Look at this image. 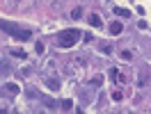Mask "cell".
Listing matches in <instances>:
<instances>
[{
  "label": "cell",
  "instance_id": "cell-1",
  "mask_svg": "<svg viewBox=\"0 0 151 114\" xmlns=\"http://www.w3.org/2000/svg\"><path fill=\"white\" fill-rule=\"evenodd\" d=\"M0 30L7 32L9 37L19 39V41H28V39L32 37V32H30L28 28H21V25H16V23H12V21H2V19H0Z\"/></svg>",
  "mask_w": 151,
  "mask_h": 114
},
{
  "label": "cell",
  "instance_id": "cell-2",
  "mask_svg": "<svg viewBox=\"0 0 151 114\" xmlns=\"http://www.w3.org/2000/svg\"><path fill=\"white\" fill-rule=\"evenodd\" d=\"M80 34H83L80 30L69 28V30H62L55 37V41H57V46H62V48H71V46H76V41L80 39Z\"/></svg>",
  "mask_w": 151,
  "mask_h": 114
},
{
  "label": "cell",
  "instance_id": "cell-3",
  "mask_svg": "<svg viewBox=\"0 0 151 114\" xmlns=\"http://www.w3.org/2000/svg\"><path fill=\"white\" fill-rule=\"evenodd\" d=\"M9 73H12V64L0 59V76H9Z\"/></svg>",
  "mask_w": 151,
  "mask_h": 114
},
{
  "label": "cell",
  "instance_id": "cell-4",
  "mask_svg": "<svg viewBox=\"0 0 151 114\" xmlns=\"http://www.w3.org/2000/svg\"><path fill=\"white\" fill-rule=\"evenodd\" d=\"M89 25H92V28H101V25H103L101 16H99V14H92V16H89Z\"/></svg>",
  "mask_w": 151,
  "mask_h": 114
},
{
  "label": "cell",
  "instance_id": "cell-5",
  "mask_svg": "<svg viewBox=\"0 0 151 114\" xmlns=\"http://www.w3.org/2000/svg\"><path fill=\"white\" fill-rule=\"evenodd\" d=\"M122 23H119V21H112V23H110V34H122Z\"/></svg>",
  "mask_w": 151,
  "mask_h": 114
},
{
  "label": "cell",
  "instance_id": "cell-6",
  "mask_svg": "<svg viewBox=\"0 0 151 114\" xmlns=\"http://www.w3.org/2000/svg\"><path fill=\"white\" fill-rule=\"evenodd\" d=\"M9 53H12V55H14V57H21V59H25V55H28V53H25L23 48H12Z\"/></svg>",
  "mask_w": 151,
  "mask_h": 114
},
{
  "label": "cell",
  "instance_id": "cell-7",
  "mask_svg": "<svg viewBox=\"0 0 151 114\" xmlns=\"http://www.w3.org/2000/svg\"><path fill=\"white\" fill-rule=\"evenodd\" d=\"M5 89H7V91H9L12 96H16V94L21 91V89H19V85H14V82H9V85H5Z\"/></svg>",
  "mask_w": 151,
  "mask_h": 114
},
{
  "label": "cell",
  "instance_id": "cell-8",
  "mask_svg": "<svg viewBox=\"0 0 151 114\" xmlns=\"http://www.w3.org/2000/svg\"><path fill=\"white\" fill-rule=\"evenodd\" d=\"M101 53H105V55H110V53H112V46H110V43H108V41H103V43H101Z\"/></svg>",
  "mask_w": 151,
  "mask_h": 114
},
{
  "label": "cell",
  "instance_id": "cell-9",
  "mask_svg": "<svg viewBox=\"0 0 151 114\" xmlns=\"http://www.w3.org/2000/svg\"><path fill=\"white\" fill-rule=\"evenodd\" d=\"M110 80H119V82H122L124 76H119V71H117V68H110Z\"/></svg>",
  "mask_w": 151,
  "mask_h": 114
},
{
  "label": "cell",
  "instance_id": "cell-10",
  "mask_svg": "<svg viewBox=\"0 0 151 114\" xmlns=\"http://www.w3.org/2000/svg\"><path fill=\"white\" fill-rule=\"evenodd\" d=\"M114 14H117V16H131V11L122 9V7H114Z\"/></svg>",
  "mask_w": 151,
  "mask_h": 114
},
{
  "label": "cell",
  "instance_id": "cell-11",
  "mask_svg": "<svg viewBox=\"0 0 151 114\" xmlns=\"http://www.w3.org/2000/svg\"><path fill=\"white\" fill-rule=\"evenodd\" d=\"M46 85L50 87V89H60V82H57V80H53V78H48V80H46Z\"/></svg>",
  "mask_w": 151,
  "mask_h": 114
},
{
  "label": "cell",
  "instance_id": "cell-12",
  "mask_svg": "<svg viewBox=\"0 0 151 114\" xmlns=\"http://www.w3.org/2000/svg\"><path fill=\"white\" fill-rule=\"evenodd\" d=\"M80 14H83V9H80V7H76V9L71 11V19H80Z\"/></svg>",
  "mask_w": 151,
  "mask_h": 114
},
{
  "label": "cell",
  "instance_id": "cell-13",
  "mask_svg": "<svg viewBox=\"0 0 151 114\" xmlns=\"http://www.w3.org/2000/svg\"><path fill=\"white\" fill-rule=\"evenodd\" d=\"M71 107H73V103H71V100H62V110H66V112H69Z\"/></svg>",
  "mask_w": 151,
  "mask_h": 114
},
{
  "label": "cell",
  "instance_id": "cell-14",
  "mask_svg": "<svg viewBox=\"0 0 151 114\" xmlns=\"http://www.w3.org/2000/svg\"><path fill=\"white\" fill-rule=\"evenodd\" d=\"M131 57H133V53H131V50H122V59H126V62H128Z\"/></svg>",
  "mask_w": 151,
  "mask_h": 114
},
{
  "label": "cell",
  "instance_id": "cell-15",
  "mask_svg": "<svg viewBox=\"0 0 151 114\" xmlns=\"http://www.w3.org/2000/svg\"><path fill=\"white\" fill-rule=\"evenodd\" d=\"M35 50H37L39 55H41V53H44V43H41V41H37V46H35Z\"/></svg>",
  "mask_w": 151,
  "mask_h": 114
},
{
  "label": "cell",
  "instance_id": "cell-16",
  "mask_svg": "<svg viewBox=\"0 0 151 114\" xmlns=\"http://www.w3.org/2000/svg\"><path fill=\"white\" fill-rule=\"evenodd\" d=\"M112 98L114 100H122V91H112Z\"/></svg>",
  "mask_w": 151,
  "mask_h": 114
},
{
  "label": "cell",
  "instance_id": "cell-17",
  "mask_svg": "<svg viewBox=\"0 0 151 114\" xmlns=\"http://www.w3.org/2000/svg\"><path fill=\"white\" fill-rule=\"evenodd\" d=\"M92 85H94V87H99V85H101V76H96L94 80H92Z\"/></svg>",
  "mask_w": 151,
  "mask_h": 114
}]
</instances>
